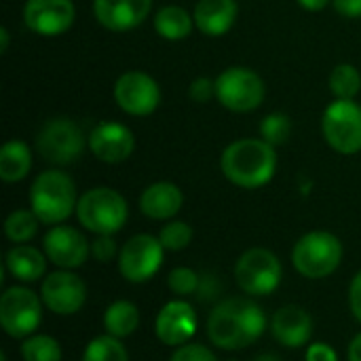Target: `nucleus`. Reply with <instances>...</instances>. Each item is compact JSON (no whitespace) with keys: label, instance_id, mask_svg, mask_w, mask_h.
I'll use <instances>...</instances> for the list:
<instances>
[{"label":"nucleus","instance_id":"nucleus-1","mask_svg":"<svg viewBox=\"0 0 361 361\" xmlns=\"http://www.w3.org/2000/svg\"><path fill=\"white\" fill-rule=\"evenodd\" d=\"M269 319L254 298L231 296L220 300L207 317V336L212 345L224 351L252 347L264 332Z\"/></svg>","mask_w":361,"mask_h":361},{"label":"nucleus","instance_id":"nucleus-2","mask_svg":"<svg viewBox=\"0 0 361 361\" xmlns=\"http://www.w3.org/2000/svg\"><path fill=\"white\" fill-rule=\"evenodd\" d=\"M220 169L224 178L239 188H262L269 184L277 171L275 146L269 142L245 137L226 146L220 159Z\"/></svg>","mask_w":361,"mask_h":361},{"label":"nucleus","instance_id":"nucleus-3","mask_svg":"<svg viewBox=\"0 0 361 361\" xmlns=\"http://www.w3.org/2000/svg\"><path fill=\"white\" fill-rule=\"evenodd\" d=\"M78 197L74 180L59 169H47L30 186V209L42 224H63L76 212Z\"/></svg>","mask_w":361,"mask_h":361},{"label":"nucleus","instance_id":"nucleus-4","mask_svg":"<svg viewBox=\"0 0 361 361\" xmlns=\"http://www.w3.org/2000/svg\"><path fill=\"white\" fill-rule=\"evenodd\" d=\"M76 218L93 235H116L129 218V205L118 190L97 186L78 197Z\"/></svg>","mask_w":361,"mask_h":361},{"label":"nucleus","instance_id":"nucleus-5","mask_svg":"<svg viewBox=\"0 0 361 361\" xmlns=\"http://www.w3.org/2000/svg\"><path fill=\"white\" fill-rule=\"evenodd\" d=\"M343 260V243L328 231H311L302 235L292 250L294 269L307 279L330 277Z\"/></svg>","mask_w":361,"mask_h":361},{"label":"nucleus","instance_id":"nucleus-6","mask_svg":"<svg viewBox=\"0 0 361 361\" xmlns=\"http://www.w3.org/2000/svg\"><path fill=\"white\" fill-rule=\"evenodd\" d=\"M233 273L239 290L252 298L273 294L283 279L281 260L267 247H252L243 252L235 262Z\"/></svg>","mask_w":361,"mask_h":361},{"label":"nucleus","instance_id":"nucleus-7","mask_svg":"<svg viewBox=\"0 0 361 361\" xmlns=\"http://www.w3.org/2000/svg\"><path fill=\"white\" fill-rule=\"evenodd\" d=\"M42 298L25 286L6 288L0 296V326L6 336L25 341L42 322Z\"/></svg>","mask_w":361,"mask_h":361},{"label":"nucleus","instance_id":"nucleus-8","mask_svg":"<svg viewBox=\"0 0 361 361\" xmlns=\"http://www.w3.org/2000/svg\"><path fill=\"white\" fill-rule=\"evenodd\" d=\"M262 78L243 66H231L216 78V99L231 112H252L264 102Z\"/></svg>","mask_w":361,"mask_h":361},{"label":"nucleus","instance_id":"nucleus-9","mask_svg":"<svg viewBox=\"0 0 361 361\" xmlns=\"http://www.w3.org/2000/svg\"><path fill=\"white\" fill-rule=\"evenodd\" d=\"M326 142L341 154L361 150V106L355 99H334L322 116Z\"/></svg>","mask_w":361,"mask_h":361},{"label":"nucleus","instance_id":"nucleus-10","mask_svg":"<svg viewBox=\"0 0 361 361\" xmlns=\"http://www.w3.org/2000/svg\"><path fill=\"white\" fill-rule=\"evenodd\" d=\"M165 247L159 237L148 233L133 235L125 241L118 254V273L129 283H146L152 279L165 258Z\"/></svg>","mask_w":361,"mask_h":361},{"label":"nucleus","instance_id":"nucleus-11","mask_svg":"<svg viewBox=\"0 0 361 361\" xmlns=\"http://www.w3.org/2000/svg\"><path fill=\"white\" fill-rule=\"evenodd\" d=\"M36 148L47 163L68 165L82 154L85 133L70 118H53L40 129L36 137Z\"/></svg>","mask_w":361,"mask_h":361},{"label":"nucleus","instance_id":"nucleus-12","mask_svg":"<svg viewBox=\"0 0 361 361\" xmlns=\"http://www.w3.org/2000/svg\"><path fill=\"white\" fill-rule=\"evenodd\" d=\"M114 102L131 116H148L161 104V89L150 74L131 70L116 78Z\"/></svg>","mask_w":361,"mask_h":361},{"label":"nucleus","instance_id":"nucleus-13","mask_svg":"<svg viewBox=\"0 0 361 361\" xmlns=\"http://www.w3.org/2000/svg\"><path fill=\"white\" fill-rule=\"evenodd\" d=\"M40 298L55 315H76L87 302V286L74 271L59 269L42 279Z\"/></svg>","mask_w":361,"mask_h":361},{"label":"nucleus","instance_id":"nucleus-14","mask_svg":"<svg viewBox=\"0 0 361 361\" xmlns=\"http://www.w3.org/2000/svg\"><path fill=\"white\" fill-rule=\"evenodd\" d=\"M42 252L57 269L74 271L87 262L91 254V243L78 228L57 224L51 226L42 237Z\"/></svg>","mask_w":361,"mask_h":361},{"label":"nucleus","instance_id":"nucleus-15","mask_svg":"<svg viewBox=\"0 0 361 361\" xmlns=\"http://www.w3.org/2000/svg\"><path fill=\"white\" fill-rule=\"evenodd\" d=\"M197 326H199V317H197L195 307L178 298L161 307L157 322H154V332L163 345L182 347L197 334Z\"/></svg>","mask_w":361,"mask_h":361},{"label":"nucleus","instance_id":"nucleus-16","mask_svg":"<svg viewBox=\"0 0 361 361\" xmlns=\"http://www.w3.org/2000/svg\"><path fill=\"white\" fill-rule=\"evenodd\" d=\"M76 8L72 0H27L23 6L25 25L40 36H59L74 23Z\"/></svg>","mask_w":361,"mask_h":361},{"label":"nucleus","instance_id":"nucleus-17","mask_svg":"<svg viewBox=\"0 0 361 361\" xmlns=\"http://www.w3.org/2000/svg\"><path fill=\"white\" fill-rule=\"evenodd\" d=\"M89 150L93 157L102 163H123L127 161L133 150H135V135L131 129L123 123L106 121L99 123L91 133H89Z\"/></svg>","mask_w":361,"mask_h":361},{"label":"nucleus","instance_id":"nucleus-18","mask_svg":"<svg viewBox=\"0 0 361 361\" xmlns=\"http://www.w3.org/2000/svg\"><path fill=\"white\" fill-rule=\"evenodd\" d=\"M152 0H93L95 19L112 32H127L146 21Z\"/></svg>","mask_w":361,"mask_h":361},{"label":"nucleus","instance_id":"nucleus-19","mask_svg":"<svg viewBox=\"0 0 361 361\" xmlns=\"http://www.w3.org/2000/svg\"><path fill=\"white\" fill-rule=\"evenodd\" d=\"M271 334L279 345L288 349H300L313 336V319L307 309L298 305H286L273 313Z\"/></svg>","mask_w":361,"mask_h":361},{"label":"nucleus","instance_id":"nucleus-20","mask_svg":"<svg viewBox=\"0 0 361 361\" xmlns=\"http://www.w3.org/2000/svg\"><path fill=\"white\" fill-rule=\"evenodd\" d=\"M239 15L237 0H199L195 6V25L205 36L218 38L231 32Z\"/></svg>","mask_w":361,"mask_h":361},{"label":"nucleus","instance_id":"nucleus-21","mask_svg":"<svg viewBox=\"0 0 361 361\" xmlns=\"http://www.w3.org/2000/svg\"><path fill=\"white\" fill-rule=\"evenodd\" d=\"M184 195L173 182H154L140 197V209L150 220H171L180 214Z\"/></svg>","mask_w":361,"mask_h":361},{"label":"nucleus","instance_id":"nucleus-22","mask_svg":"<svg viewBox=\"0 0 361 361\" xmlns=\"http://www.w3.org/2000/svg\"><path fill=\"white\" fill-rule=\"evenodd\" d=\"M47 254L32 245H15L4 256V269L21 283H36L47 277Z\"/></svg>","mask_w":361,"mask_h":361},{"label":"nucleus","instance_id":"nucleus-23","mask_svg":"<svg viewBox=\"0 0 361 361\" xmlns=\"http://www.w3.org/2000/svg\"><path fill=\"white\" fill-rule=\"evenodd\" d=\"M32 169V150L21 140H11L0 148V178L6 184L21 182Z\"/></svg>","mask_w":361,"mask_h":361},{"label":"nucleus","instance_id":"nucleus-24","mask_svg":"<svg viewBox=\"0 0 361 361\" xmlns=\"http://www.w3.org/2000/svg\"><path fill=\"white\" fill-rule=\"evenodd\" d=\"M195 25V17L176 4L163 6L157 15H154V30L161 38L165 40H184L190 36Z\"/></svg>","mask_w":361,"mask_h":361},{"label":"nucleus","instance_id":"nucleus-25","mask_svg":"<svg viewBox=\"0 0 361 361\" xmlns=\"http://www.w3.org/2000/svg\"><path fill=\"white\" fill-rule=\"evenodd\" d=\"M140 326V309L129 300H114L104 313L106 334L114 338L131 336Z\"/></svg>","mask_w":361,"mask_h":361},{"label":"nucleus","instance_id":"nucleus-26","mask_svg":"<svg viewBox=\"0 0 361 361\" xmlns=\"http://www.w3.org/2000/svg\"><path fill=\"white\" fill-rule=\"evenodd\" d=\"M38 224L40 220L32 209H15L4 220V235L15 245L30 243L38 233Z\"/></svg>","mask_w":361,"mask_h":361},{"label":"nucleus","instance_id":"nucleus-27","mask_svg":"<svg viewBox=\"0 0 361 361\" xmlns=\"http://www.w3.org/2000/svg\"><path fill=\"white\" fill-rule=\"evenodd\" d=\"M361 89L360 70L351 63H338L330 74V91L336 99H355Z\"/></svg>","mask_w":361,"mask_h":361},{"label":"nucleus","instance_id":"nucleus-28","mask_svg":"<svg viewBox=\"0 0 361 361\" xmlns=\"http://www.w3.org/2000/svg\"><path fill=\"white\" fill-rule=\"evenodd\" d=\"M82 361H129V355L121 338L104 334V336H95L85 347Z\"/></svg>","mask_w":361,"mask_h":361},{"label":"nucleus","instance_id":"nucleus-29","mask_svg":"<svg viewBox=\"0 0 361 361\" xmlns=\"http://www.w3.org/2000/svg\"><path fill=\"white\" fill-rule=\"evenodd\" d=\"M61 347L49 334H32L21 345L23 361H61Z\"/></svg>","mask_w":361,"mask_h":361},{"label":"nucleus","instance_id":"nucleus-30","mask_svg":"<svg viewBox=\"0 0 361 361\" xmlns=\"http://www.w3.org/2000/svg\"><path fill=\"white\" fill-rule=\"evenodd\" d=\"M292 133V121L283 112H271L260 123V135L271 146H281L290 140Z\"/></svg>","mask_w":361,"mask_h":361},{"label":"nucleus","instance_id":"nucleus-31","mask_svg":"<svg viewBox=\"0 0 361 361\" xmlns=\"http://www.w3.org/2000/svg\"><path fill=\"white\" fill-rule=\"evenodd\" d=\"M159 239L167 252H182L192 241V226L180 220H171L161 228Z\"/></svg>","mask_w":361,"mask_h":361},{"label":"nucleus","instance_id":"nucleus-32","mask_svg":"<svg viewBox=\"0 0 361 361\" xmlns=\"http://www.w3.org/2000/svg\"><path fill=\"white\" fill-rule=\"evenodd\" d=\"M201 283V275L188 267H176L169 275H167V288L176 294V296H190L197 294Z\"/></svg>","mask_w":361,"mask_h":361},{"label":"nucleus","instance_id":"nucleus-33","mask_svg":"<svg viewBox=\"0 0 361 361\" xmlns=\"http://www.w3.org/2000/svg\"><path fill=\"white\" fill-rule=\"evenodd\" d=\"M118 254H121V250L114 241V235H97L95 241L91 243V256L102 264L112 262Z\"/></svg>","mask_w":361,"mask_h":361},{"label":"nucleus","instance_id":"nucleus-34","mask_svg":"<svg viewBox=\"0 0 361 361\" xmlns=\"http://www.w3.org/2000/svg\"><path fill=\"white\" fill-rule=\"evenodd\" d=\"M169 361H218V360H216V355H214L207 347H203V345H195V343H186V345L178 347V349L171 353Z\"/></svg>","mask_w":361,"mask_h":361},{"label":"nucleus","instance_id":"nucleus-35","mask_svg":"<svg viewBox=\"0 0 361 361\" xmlns=\"http://www.w3.org/2000/svg\"><path fill=\"white\" fill-rule=\"evenodd\" d=\"M188 95L192 102L197 104H207L209 99L216 97V80L207 78V76H199L190 82L188 87Z\"/></svg>","mask_w":361,"mask_h":361},{"label":"nucleus","instance_id":"nucleus-36","mask_svg":"<svg viewBox=\"0 0 361 361\" xmlns=\"http://www.w3.org/2000/svg\"><path fill=\"white\" fill-rule=\"evenodd\" d=\"M222 292V281L218 277H214L212 273H203L201 275V283L197 290V298L201 302H212L218 298V294Z\"/></svg>","mask_w":361,"mask_h":361},{"label":"nucleus","instance_id":"nucleus-37","mask_svg":"<svg viewBox=\"0 0 361 361\" xmlns=\"http://www.w3.org/2000/svg\"><path fill=\"white\" fill-rule=\"evenodd\" d=\"M305 361H338V355H336L332 345H328V343H313L307 349V353H305Z\"/></svg>","mask_w":361,"mask_h":361},{"label":"nucleus","instance_id":"nucleus-38","mask_svg":"<svg viewBox=\"0 0 361 361\" xmlns=\"http://www.w3.org/2000/svg\"><path fill=\"white\" fill-rule=\"evenodd\" d=\"M349 309L353 317L361 324V271L351 279V286H349Z\"/></svg>","mask_w":361,"mask_h":361},{"label":"nucleus","instance_id":"nucleus-39","mask_svg":"<svg viewBox=\"0 0 361 361\" xmlns=\"http://www.w3.org/2000/svg\"><path fill=\"white\" fill-rule=\"evenodd\" d=\"M332 4H334L336 13L347 19L361 17V0H332Z\"/></svg>","mask_w":361,"mask_h":361},{"label":"nucleus","instance_id":"nucleus-40","mask_svg":"<svg viewBox=\"0 0 361 361\" xmlns=\"http://www.w3.org/2000/svg\"><path fill=\"white\" fill-rule=\"evenodd\" d=\"M347 360L349 361H361V332L349 343V349H347Z\"/></svg>","mask_w":361,"mask_h":361},{"label":"nucleus","instance_id":"nucleus-41","mask_svg":"<svg viewBox=\"0 0 361 361\" xmlns=\"http://www.w3.org/2000/svg\"><path fill=\"white\" fill-rule=\"evenodd\" d=\"M302 8H307V11H322V8H326L328 6V2L330 0H296Z\"/></svg>","mask_w":361,"mask_h":361},{"label":"nucleus","instance_id":"nucleus-42","mask_svg":"<svg viewBox=\"0 0 361 361\" xmlns=\"http://www.w3.org/2000/svg\"><path fill=\"white\" fill-rule=\"evenodd\" d=\"M6 49H8V30L2 27L0 30V53H6Z\"/></svg>","mask_w":361,"mask_h":361},{"label":"nucleus","instance_id":"nucleus-43","mask_svg":"<svg viewBox=\"0 0 361 361\" xmlns=\"http://www.w3.org/2000/svg\"><path fill=\"white\" fill-rule=\"evenodd\" d=\"M254 361H283L279 355H275V353H262V355H258Z\"/></svg>","mask_w":361,"mask_h":361},{"label":"nucleus","instance_id":"nucleus-44","mask_svg":"<svg viewBox=\"0 0 361 361\" xmlns=\"http://www.w3.org/2000/svg\"><path fill=\"white\" fill-rule=\"evenodd\" d=\"M228 361H239V360H228Z\"/></svg>","mask_w":361,"mask_h":361}]
</instances>
